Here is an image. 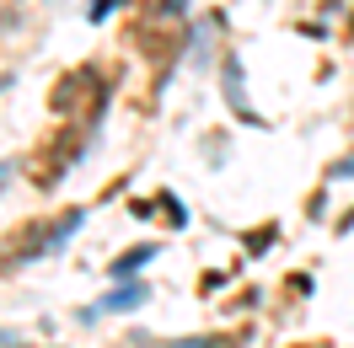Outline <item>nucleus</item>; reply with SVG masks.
I'll return each instance as SVG.
<instances>
[{"label":"nucleus","mask_w":354,"mask_h":348,"mask_svg":"<svg viewBox=\"0 0 354 348\" xmlns=\"http://www.w3.org/2000/svg\"><path fill=\"white\" fill-rule=\"evenodd\" d=\"M0 182H6V166H0Z\"/></svg>","instance_id":"obj_3"},{"label":"nucleus","mask_w":354,"mask_h":348,"mask_svg":"<svg viewBox=\"0 0 354 348\" xmlns=\"http://www.w3.org/2000/svg\"><path fill=\"white\" fill-rule=\"evenodd\" d=\"M140 300H145V289L134 284V289H118V295H113V300H108V311H129V305H140Z\"/></svg>","instance_id":"obj_1"},{"label":"nucleus","mask_w":354,"mask_h":348,"mask_svg":"<svg viewBox=\"0 0 354 348\" xmlns=\"http://www.w3.org/2000/svg\"><path fill=\"white\" fill-rule=\"evenodd\" d=\"M156 258V252H151V246H140V252H129V258H124V262H118V273H129V268H140V262H151Z\"/></svg>","instance_id":"obj_2"}]
</instances>
